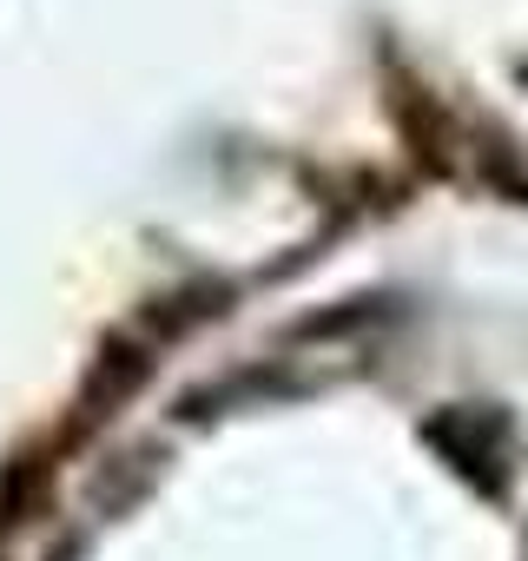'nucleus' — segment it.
<instances>
[{
    "label": "nucleus",
    "mask_w": 528,
    "mask_h": 561,
    "mask_svg": "<svg viewBox=\"0 0 528 561\" xmlns=\"http://www.w3.org/2000/svg\"><path fill=\"white\" fill-rule=\"evenodd\" d=\"M429 436L456 456V469L495 482V430H489V416H475V410H449V416L429 423Z\"/></svg>",
    "instance_id": "1"
}]
</instances>
